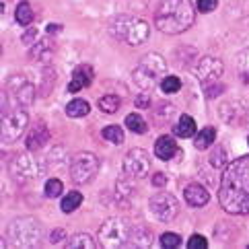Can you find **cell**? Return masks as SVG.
<instances>
[{
	"label": "cell",
	"instance_id": "ab89813d",
	"mask_svg": "<svg viewBox=\"0 0 249 249\" xmlns=\"http://www.w3.org/2000/svg\"><path fill=\"white\" fill-rule=\"evenodd\" d=\"M218 6V0H198V11L200 13H212Z\"/></svg>",
	"mask_w": 249,
	"mask_h": 249
},
{
	"label": "cell",
	"instance_id": "f546056e",
	"mask_svg": "<svg viewBox=\"0 0 249 249\" xmlns=\"http://www.w3.org/2000/svg\"><path fill=\"white\" fill-rule=\"evenodd\" d=\"M103 138L113 142V144H122L124 142V130L120 126H107V128H103Z\"/></svg>",
	"mask_w": 249,
	"mask_h": 249
},
{
	"label": "cell",
	"instance_id": "e575fe53",
	"mask_svg": "<svg viewBox=\"0 0 249 249\" xmlns=\"http://www.w3.org/2000/svg\"><path fill=\"white\" fill-rule=\"evenodd\" d=\"M161 245L165 249H175V247L181 245V237L177 233H163L161 235Z\"/></svg>",
	"mask_w": 249,
	"mask_h": 249
},
{
	"label": "cell",
	"instance_id": "8992f818",
	"mask_svg": "<svg viewBox=\"0 0 249 249\" xmlns=\"http://www.w3.org/2000/svg\"><path fill=\"white\" fill-rule=\"evenodd\" d=\"M130 233L132 227L122 218H109L99 227V239L103 247H124L130 243Z\"/></svg>",
	"mask_w": 249,
	"mask_h": 249
},
{
	"label": "cell",
	"instance_id": "4dcf8cb0",
	"mask_svg": "<svg viewBox=\"0 0 249 249\" xmlns=\"http://www.w3.org/2000/svg\"><path fill=\"white\" fill-rule=\"evenodd\" d=\"M153 111H155V118L159 122H167L175 113V105H171V103H159Z\"/></svg>",
	"mask_w": 249,
	"mask_h": 249
},
{
	"label": "cell",
	"instance_id": "ba28073f",
	"mask_svg": "<svg viewBox=\"0 0 249 249\" xmlns=\"http://www.w3.org/2000/svg\"><path fill=\"white\" fill-rule=\"evenodd\" d=\"M46 169H48L46 165L31 155H17L11 163V173H13L15 179L21 181V183L37 179V177H41L46 173Z\"/></svg>",
	"mask_w": 249,
	"mask_h": 249
},
{
	"label": "cell",
	"instance_id": "f1b7e54d",
	"mask_svg": "<svg viewBox=\"0 0 249 249\" xmlns=\"http://www.w3.org/2000/svg\"><path fill=\"white\" fill-rule=\"evenodd\" d=\"M208 161H210V165L214 167V169H222V167L227 165V150L222 148V146H216V148L210 153Z\"/></svg>",
	"mask_w": 249,
	"mask_h": 249
},
{
	"label": "cell",
	"instance_id": "bcb514c9",
	"mask_svg": "<svg viewBox=\"0 0 249 249\" xmlns=\"http://www.w3.org/2000/svg\"><path fill=\"white\" fill-rule=\"evenodd\" d=\"M247 142H249V138H247Z\"/></svg>",
	"mask_w": 249,
	"mask_h": 249
},
{
	"label": "cell",
	"instance_id": "f35d334b",
	"mask_svg": "<svg viewBox=\"0 0 249 249\" xmlns=\"http://www.w3.org/2000/svg\"><path fill=\"white\" fill-rule=\"evenodd\" d=\"M118 196H120V200L122 198H132L134 196V190H132V185L126 183V181H118Z\"/></svg>",
	"mask_w": 249,
	"mask_h": 249
},
{
	"label": "cell",
	"instance_id": "7bdbcfd3",
	"mask_svg": "<svg viewBox=\"0 0 249 249\" xmlns=\"http://www.w3.org/2000/svg\"><path fill=\"white\" fill-rule=\"evenodd\" d=\"M165 183H167V175L165 173H153V185H157V188H163Z\"/></svg>",
	"mask_w": 249,
	"mask_h": 249
},
{
	"label": "cell",
	"instance_id": "8d00e7d4",
	"mask_svg": "<svg viewBox=\"0 0 249 249\" xmlns=\"http://www.w3.org/2000/svg\"><path fill=\"white\" fill-rule=\"evenodd\" d=\"M206 85V91H204V95L208 97V99H214V97H218L222 91H225V87H222L218 81H212V83H204Z\"/></svg>",
	"mask_w": 249,
	"mask_h": 249
},
{
	"label": "cell",
	"instance_id": "4316f807",
	"mask_svg": "<svg viewBox=\"0 0 249 249\" xmlns=\"http://www.w3.org/2000/svg\"><path fill=\"white\" fill-rule=\"evenodd\" d=\"M97 105H99V109H101L103 113H115V111L120 109L122 99H120L118 95H103Z\"/></svg>",
	"mask_w": 249,
	"mask_h": 249
},
{
	"label": "cell",
	"instance_id": "836d02e7",
	"mask_svg": "<svg viewBox=\"0 0 249 249\" xmlns=\"http://www.w3.org/2000/svg\"><path fill=\"white\" fill-rule=\"evenodd\" d=\"M62 190H64V185L56 177L46 181V198H58V196H62Z\"/></svg>",
	"mask_w": 249,
	"mask_h": 249
},
{
	"label": "cell",
	"instance_id": "7c38bea8",
	"mask_svg": "<svg viewBox=\"0 0 249 249\" xmlns=\"http://www.w3.org/2000/svg\"><path fill=\"white\" fill-rule=\"evenodd\" d=\"M196 76L200 78L202 83H212V81H218L225 72V64H222L220 58L214 56H204L196 62V68H194Z\"/></svg>",
	"mask_w": 249,
	"mask_h": 249
},
{
	"label": "cell",
	"instance_id": "5b68a950",
	"mask_svg": "<svg viewBox=\"0 0 249 249\" xmlns=\"http://www.w3.org/2000/svg\"><path fill=\"white\" fill-rule=\"evenodd\" d=\"M41 233H43L41 222L37 218H31V216L17 218L15 222H11V227H8V239H11L13 245H17V247L39 245Z\"/></svg>",
	"mask_w": 249,
	"mask_h": 249
},
{
	"label": "cell",
	"instance_id": "4fadbf2b",
	"mask_svg": "<svg viewBox=\"0 0 249 249\" xmlns=\"http://www.w3.org/2000/svg\"><path fill=\"white\" fill-rule=\"evenodd\" d=\"M8 93L13 95V99L17 105L21 107H27L35 99V87L27 81L25 76H15L8 81Z\"/></svg>",
	"mask_w": 249,
	"mask_h": 249
},
{
	"label": "cell",
	"instance_id": "7a4b0ae2",
	"mask_svg": "<svg viewBox=\"0 0 249 249\" xmlns=\"http://www.w3.org/2000/svg\"><path fill=\"white\" fill-rule=\"evenodd\" d=\"M196 19L192 0H161L155 11V27L167 35L188 31Z\"/></svg>",
	"mask_w": 249,
	"mask_h": 249
},
{
	"label": "cell",
	"instance_id": "6da1fadb",
	"mask_svg": "<svg viewBox=\"0 0 249 249\" xmlns=\"http://www.w3.org/2000/svg\"><path fill=\"white\" fill-rule=\"evenodd\" d=\"M220 208L235 216H249V157L225 167L218 185Z\"/></svg>",
	"mask_w": 249,
	"mask_h": 249
},
{
	"label": "cell",
	"instance_id": "2e32d148",
	"mask_svg": "<svg viewBox=\"0 0 249 249\" xmlns=\"http://www.w3.org/2000/svg\"><path fill=\"white\" fill-rule=\"evenodd\" d=\"M48 140H50L48 128L43 126V124H37L35 128H31V132L27 134V138H25V146H27L29 150H39Z\"/></svg>",
	"mask_w": 249,
	"mask_h": 249
},
{
	"label": "cell",
	"instance_id": "3957f363",
	"mask_svg": "<svg viewBox=\"0 0 249 249\" xmlns=\"http://www.w3.org/2000/svg\"><path fill=\"white\" fill-rule=\"evenodd\" d=\"M165 70H167L165 58L161 54H153V52H150V54L140 58L134 72H132V78H134V83L142 89V91H150L155 85H159L163 81Z\"/></svg>",
	"mask_w": 249,
	"mask_h": 249
},
{
	"label": "cell",
	"instance_id": "9c48e42d",
	"mask_svg": "<svg viewBox=\"0 0 249 249\" xmlns=\"http://www.w3.org/2000/svg\"><path fill=\"white\" fill-rule=\"evenodd\" d=\"M148 208L153 212V216L161 222H171L179 214V204H177L175 196L169 192H157L153 198H150Z\"/></svg>",
	"mask_w": 249,
	"mask_h": 249
},
{
	"label": "cell",
	"instance_id": "d6986e66",
	"mask_svg": "<svg viewBox=\"0 0 249 249\" xmlns=\"http://www.w3.org/2000/svg\"><path fill=\"white\" fill-rule=\"evenodd\" d=\"M220 120L231 126H239L243 122V109L233 103H222L220 105Z\"/></svg>",
	"mask_w": 249,
	"mask_h": 249
},
{
	"label": "cell",
	"instance_id": "74e56055",
	"mask_svg": "<svg viewBox=\"0 0 249 249\" xmlns=\"http://www.w3.org/2000/svg\"><path fill=\"white\" fill-rule=\"evenodd\" d=\"M208 247V241L204 239L202 235H192L190 241H188V249H206Z\"/></svg>",
	"mask_w": 249,
	"mask_h": 249
},
{
	"label": "cell",
	"instance_id": "83f0119b",
	"mask_svg": "<svg viewBox=\"0 0 249 249\" xmlns=\"http://www.w3.org/2000/svg\"><path fill=\"white\" fill-rule=\"evenodd\" d=\"M81 204H83V196L78 192H70L66 198L62 200V212H66V214H68V212H74L78 206H81Z\"/></svg>",
	"mask_w": 249,
	"mask_h": 249
},
{
	"label": "cell",
	"instance_id": "ac0fdd59",
	"mask_svg": "<svg viewBox=\"0 0 249 249\" xmlns=\"http://www.w3.org/2000/svg\"><path fill=\"white\" fill-rule=\"evenodd\" d=\"M177 153V142L173 136H161L155 144V155L161 159V161H169L173 159V155Z\"/></svg>",
	"mask_w": 249,
	"mask_h": 249
},
{
	"label": "cell",
	"instance_id": "ee69618b",
	"mask_svg": "<svg viewBox=\"0 0 249 249\" xmlns=\"http://www.w3.org/2000/svg\"><path fill=\"white\" fill-rule=\"evenodd\" d=\"M62 239H64V231L58 229V231H54V233L50 235V243H52V245H54V243H60Z\"/></svg>",
	"mask_w": 249,
	"mask_h": 249
},
{
	"label": "cell",
	"instance_id": "d6a6232c",
	"mask_svg": "<svg viewBox=\"0 0 249 249\" xmlns=\"http://www.w3.org/2000/svg\"><path fill=\"white\" fill-rule=\"evenodd\" d=\"M237 70L241 72L243 81H249V48L237 56Z\"/></svg>",
	"mask_w": 249,
	"mask_h": 249
},
{
	"label": "cell",
	"instance_id": "44dd1931",
	"mask_svg": "<svg viewBox=\"0 0 249 249\" xmlns=\"http://www.w3.org/2000/svg\"><path fill=\"white\" fill-rule=\"evenodd\" d=\"M91 111V105L85 99H72L66 105V115L68 118H85Z\"/></svg>",
	"mask_w": 249,
	"mask_h": 249
},
{
	"label": "cell",
	"instance_id": "f6af8a7d",
	"mask_svg": "<svg viewBox=\"0 0 249 249\" xmlns=\"http://www.w3.org/2000/svg\"><path fill=\"white\" fill-rule=\"evenodd\" d=\"M62 27H60V25H54V23H52L50 25V27H48V33H58Z\"/></svg>",
	"mask_w": 249,
	"mask_h": 249
},
{
	"label": "cell",
	"instance_id": "30bf717a",
	"mask_svg": "<svg viewBox=\"0 0 249 249\" xmlns=\"http://www.w3.org/2000/svg\"><path fill=\"white\" fill-rule=\"evenodd\" d=\"M150 157L144 148H132L124 157V173L132 179H142L150 173Z\"/></svg>",
	"mask_w": 249,
	"mask_h": 249
},
{
	"label": "cell",
	"instance_id": "60d3db41",
	"mask_svg": "<svg viewBox=\"0 0 249 249\" xmlns=\"http://www.w3.org/2000/svg\"><path fill=\"white\" fill-rule=\"evenodd\" d=\"M134 105L140 109H148L150 107V97H148V91H142L136 99H134Z\"/></svg>",
	"mask_w": 249,
	"mask_h": 249
},
{
	"label": "cell",
	"instance_id": "cb8c5ba5",
	"mask_svg": "<svg viewBox=\"0 0 249 249\" xmlns=\"http://www.w3.org/2000/svg\"><path fill=\"white\" fill-rule=\"evenodd\" d=\"M124 124H126V128H128L130 132H134V134H144V132L148 130L144 118H142V115H138V113H128L126 120H124Z\"/></svg>",
	"mask_w": 249,
	"mask_h": 249
},
{
	"label": "cell",
	"instance_id": "8fae6325",
	"mask_svg": "<svg viewBox=\"0 0 249 249\" xmlns=\"http://www.w3.org/2000/svg\"><path fill=\"white\" fill-rule=\"evenodd\" d=\"M29 124L27 113L21 109H13L6 115H2V140L4 142H15L19 138Z\"/></svg>",
	"mask_w": 249,
	"mask_h": 249
},
{
	"label": "cell",
	"instance_id": "7402d4cb",
	"mask_svg": "<svg viewBox=\"0 0 249 249\" xmlns=\"http://www.w3.org/2000/svg\"><path fill=\"white\" fill-rule=\"evenodd\" d=\"M214 140H216V130L212 126H208V128H204L198 136H196L194 144H196V148H198V150H206L208 146L214 144Z\"/></svg>",
	"mask_w": 249,
	"mask_h": 249
},
{
	"label": "cell",
	"instance_id": "9a60e30c",
	"mask_svg": "<svg viewBox=\"0 0 249 249\" xmlns=\"http://www.w3.org/2000/svg\"><path fill=\"white\" fill-rule=\"evenodd\" d=\"M183 196H185V202H188L190 206H194V208L206 206L208 200H210L208 190L204 188V185H200V183H190L188 188L183 190Z\"/></svg>",
	"mask_w": 249,
	"mask_h": 249
},
{
	"label": "cell",
	"instance_id": "d4e9b609",
	"mask_svg": "<svg viewBox=\"0 0 249 249\" xmlns=\"http://www.w3.org/2000/svg\"><path fill=\"white\" fill-rule=\"evenodd\" d=\"M68 247H70V249H95L97 243L93 241L91 235H87V233H76V235L70 237Z\"/></svg>",
	"mask_w": 249,
	"mask_h": 249
},
{
	"label": "cell",
	"instance_id": "52a82bcc",
	"mask_svg": "<svg viewBox=\"0 0 249 249\" xmlns=\"http://www.w3.org/2000/svg\"><path fill=\"white\" fill-rule=\"evenodd\" d=\"M68 171L74 183H89L99 171V159L93 153H76L68 165Z\"/></svg>",
	"mask_w": 249,
	"mask_h": 249
},
{
	"label": "cell",
	"instance_id": "5bb4252c",
	"mask_svg": "<svg viewBox=\"0 0 249 249\" xmlns=\"http://www.w3.org/2000/svg\"><path fill=\"white\" fill-rule=\"evenodd\" d=\"M91 83H93V68L89 64H81V66L74 68L72 78H70V83H68V91L70 93H78Z\"/></svg>",
	"mask_w": 249,
	"mask_h": 249
},
{
	"label": "cell",
	"instance_id": "277c9868",
	"mask_svg": "<svg viewBox=\"0 0 249 249\" xmlns=\"http://www.w3.org/2000/svg\"><path fill=\"white\" fill-rule=\"evenodd\" d=\"M111 33L115 39L120 41H126L128 46H142L148 35H150V27L146 21L136 19V17H118L113 23H111Z\"/></svg>",
	"mask_w": 249,
	"mask_h": 249
},
{
	"label": "cell",
	"instance_id": "e0dca14e",
	"mask_svg": "<svg viewBox=\"0 0 249 249\" xmlns=\"http://www.w3.org/2000/svg\"><path fill=\"white\" fill-rule=\"evenodd\" d=\"M54 50H56V41L39 39V41H35V46L31 48L29 56H31L33 62H48L52 58V54H54Z\"/></svg>",
	"mask_w": 249,
	"mask_h": 249
},
{
	"label": "cell",
	"instance_id": "b9f144b4",
	"mask_svg": "<svg viewBox=\"0 0 249 249\" xmlns=\"http://www.w3.org/2000/svg\"><path fill=\"white\" fill-rule=\"evenodd\" d=\"M21 41L25 43V46H31V43H35V41H37V29H35V27H29L27 31L23 33Z\"/></svg>",
	"mask_w": 249,
	"mask_h": 249
},
{
	"label": "cell",
	"instance_id": "ffe728a7",
	"mask_svg": "<svg viewBox=\"0 0 249 249\" xmlns=\"http://www.w3.org/2000/svg\"><path fill=\"white\" fill-rule=\"evenodd\" d=\"M175 134L179 138H190L196 134V122L192 115H181L179 122L175 124Z\"/></svg>",
	"mask_w": 249,
	"mask_h": 249
},
{
	"label": "cell",
	"instance_id": "d590c367",
	"mask_svg": "<svg viewBox=\"0 0 249 249\" xmlns=\"http://www.w3.org/2000/svg\"><path fill=\"white\" fill-rule=\"evenodd\" d=\"M43 85L39 87V91H41V95H48L50 93V89H52V85L56 83V70H52V68H48L46 72H43Z\"/></svg>",
	"mask_w": 249,
	"mask_h": 249
},
{
	"label": "cell",
	"instance_id": "484cf974",
	"mask_svg": "<svg viewBox=\"0 0 249 249\" xmlns=\"http://www.w3.org/2000/svg\"><path fill=\"white\" fill-rule=\"evenodd\" d=\"M15 19L19 25H23V27H29L31 21H33V8L29 2H21L19 6H17V13H15Z\"/></svg>",
	"mask_w": 249,
	"mask_h": 249
},
{
	"label": "cell",
	"instance_id": "1f68e13d",
	"mask_svg": "<svg viewBox=\"0 0 249 249\" xmlns=\"http://www.w3.org/2000/svg\"><path fill=\"white\" fill-rule=\"evenodd\" d=\"M181 89V81L177 76H165L161 81V91L167 93V95H173Z\"/></svg>",
	"mask_w": 249,
	"mask_h": 249
},
{
	"label": "cell",
	"instance_id": "603a6c76",
	"mask_svg": "<svg viewBox=\"0 0 249 249\" xmlns=\"http://www.w3.org/2000/svg\"><path fill=\"white\" fill-rule=\"evenodd\" d=\"M150 243H153V235H150L146 229H142V227L132 229V233H130V245H136V247H148Z\"/></svg>",
	"mask_w": 249,
	"mask_h": 249
}]
</instances>
